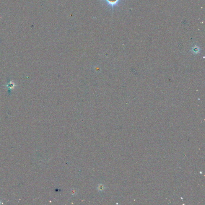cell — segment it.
<instances>
[{
	"mask_svg": "<svg viewBox=\"0 0 205 205\" xmlns=\"http://www.w3.org/2000/svg\"><path fill=\"white\" fill-rule=\"evenodd\" d=\"M121 1V0H102V1L106 3L108 6L111 7L112 10L118 5Z\"/></svg>",
	"mask_w": 205,
	"mask_h": 205,
	"instance_id": "cell-1",
	"label": "cell"
},
{
	"mask_svg": "<svg viewBox=\"0 0 205 205\" xmlns=\"http://www.w3.org/2000/svg\"><path fill=\"white\" fill-rule=\"evenodd\" d=\"M193 50V51H194L195 53H197L199 51V48L196 47V48H194Z\"/></svg>",
	"mask_w": 205,
	"mask_h": 205,
	"instance_id": "cell-2",
	"label": "cell"
}]
</instances>
